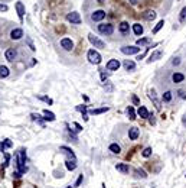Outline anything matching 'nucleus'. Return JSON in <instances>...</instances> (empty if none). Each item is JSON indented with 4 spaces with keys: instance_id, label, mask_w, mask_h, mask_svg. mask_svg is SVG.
Instances as JSON below:
<instances>
[{
    "instance_id": "30",
    "label": "nucleus",
    "mask_w": 186,
    "mask_h": 188,
    "mask_svg": "<svg viewBox=\"0 0 186 188\" xmlns=\"http://www.w3.org/2000/svg\"><path fill=\"white\" fill-rule=\"evenodd\" d=\"M129 29H130V25H129L127 22H121V23H120V31H121L123 33H126Z\"/></svg>"
},
{
    "instance_id": "23",
    "label": "nucleus",
    "mask_w": 186,
    "mask_h": 188,
    "mask_svg": "<svg viewBox=\"0 0 186 188\" xmlns=\"http://www.w3.org/2000/svg\"><path fill=\"white\" fill-rule=\"evenodd\" d=\"M43 116H45V120H49V122H53L55 120V114L49 110H43Z\"/></svg>"
},
{
    "instance_id": "4",
    "label": "nucleus",
    "mask_w": 186,
    "mask_h": 188,
    "mask_svg": "<svg viewBox=\"0 0 186 188\" xmlns=\"http://www.w3.org/2000/svg\"><path fill=\"white\" fill-rule=\"evenodd\" d=\"M88 39H89V42L92 44V45H95L97 48H106V44L101 41V39H98L97 36H94V35H88Z\"/></svg>"
},
{
    "instance_id": "47",
    "label": "nucleus",
    "mask_w": 186,
    "mask_h": 188,
    "mask_svg": "<svg viewBox=\"0 0 186 188\" xmlns=\"http://www.w3.org/2000/svg\"><path fill=\"white\" fill-rule=\"evenodd\" d=\"M20 174H22V172H13V176H16V178H20Z\"/></svg>"
},
{
    "instance_id": "48",
    "label": "nucleus",
    "mask_w": 186,
    "mask_h": 188,
    "mask_svg": "<svg viewBox=\"0 0 186 188\" xmlns=\"http://www.w3.org/2000/svg\"><path fill=\"white\" fill-rule=\"evenodd\" d=\"M133 101H134V103H136V104H139V99H137V97H136V96H133Z\"/></svg>"
},
{
    "instance_id": "29",
    "label": "nucleus",
    "mask_w": 186,
    "mask_h": 188,
    "mask_svg": "<svg viewBox=\"0 0 186 188\" xmlns=\"http://www.w3.org/2000/svg\"><path fill=\"white\" fill-rule=\"evenodd\" d=\"M110 151H111L113 153H120V152H121V148H120L117 143H111V145H110Z\"/></svg>"
},
{
    "instance_id": "44",
    "label": "nucleus",
    "mask_w": 186,
    "mask_h": 188,
    "mask_svg": "<svg viewBox=\"0 0 186 188\" xmlns=\"http://www.w3.org/2000/svg\"><path fill=\"white\" fill-rule=\"evenodd\" d=\"M180 64V58H175L173 59V65H179Z\"/></svg>"
},
{
    "instance_id": "21",
    "label": "nucleus",
    "mask_w": 186,
    "mask_h": 188,
    "mask_svg": "<svg viewBox=\"0 0 186 188\" xmlns=\"http://www.w3.org/2000/svg\"><path fill=\"white\" fill-rule=\"evenodd\" d=\"M61 152H64L65 155H68L69 159H75V155H74V152H72L69 148H66V146H61Z\"/></svg>"
},
{
    "instance_id": "45",
    "label": "nucleus",
    "mask_w": 186,
    "mask_h": 188,
    "mask_svg": "<svg viewBox=\"0 0 186 188\" xmlns=\"http://www.w3.org/2000/svg\"><path fill=\"white\" fill-rule=\"evenodd\" d=\"M106 78H108V74H106V72H101V80H103V81H106Z\"/></svg>"
},
{
    "instance_id": "46",
    "label": "nucleus",
    "mask_w": 186,
    "mask_h": 188,
    "mask_svg": "<svg viewBox=\"0 0 186 188\" xmlns=\"http://www.w3.org/2000/svg\"><path fill=\"white\" fill-rule=\"evenodd\" d=\"M179 94H180V97H182V99H186V94H185V91H182V90H180V91H179Z\"/></svg>"
},
{
    "instance_id": "8",
    "label": "nucleus",
    "mask_w": 186,
    "mask_h": 188,
    "mask_svg": "<svg viewBox=\"0 0 186 188\" xmlns=\"http://www.w3.org/2000/svg\"><path fill=\"white\" fill-rule=\"evenodd\" d=\"M106 18V12L104 10H95L94 13L91 15V19L94 20V22H100V20H103Z\"/></svg>"
},
{
    "instance_id": "1",
    "label": "nucleus",
    "mask_w": 186,
    "mask_h": 188,
    "mask_svg": "<svg viewBox=\"0 0 186 188\" xmlns=\"http://www.w3.org/2000/svg\"><path fill=\"white\" fill-rule=\"evenodd\" d=\"M16 162H18V168H19V172H26L28 168L25 166V162H26V153L25 151H19L18 155H16Z\"/></svg>"
},
{
    "instance_id": "26",
    "label": "nucleus",
    "mask_w": 186,
    "mask_h": 188,
    "mask_svg": "<svg viewBox=\"0 0 186 188\" xmlns=\"http://www.w3.org/2000/svg\"><path fill=\"white\" fill-rule=\"evenodd\" d=\"M133 32H134L136 35H141V33H143V26H141L140 23H134V25H133Z\"/></svg>"
},
{
    "instance_id": "2",
    "label": "nucleus",
    "mask_w": 186,
    "mask_h": 188,
    "mask_svg": "<svg viewBox=\"0 0 186 188\" xmlns=\"http://www.w3.org/2000/svg\"><path fill=\"white\" fill-rule=\"evenodd\" d=\"M87 58H88V61H89L91 64H100V62H101V55H100L95 49H89Z\"/></svg>"
},
{
    "instance_id": "36",
    "label": "nucleus",
    "mask_w": 186,
    "mask_h": 188,
    "mask_svg": "<svg viewBox=\"0 0 186 188\" xmlns=\"http://www.w3.org/2000/svg\"><path fill=\"white\" fill-rule=\"evenodd\" d=\"M12 145H13V143H12V142H10L9 139H6V140H5V142L2 143V151H3L5 148H12Z\"/></svg>"
},
{
    "instance_id": "16",
    "label": "nucleus",
    "mask_w": 186,
    "mask_h": 188,
    "mask_svg": "<svg viewBox=\"0 0 186 188\" xmlns=\"http://www.w3.org/2000/svg\"><path fill=\"white\" fill-rule=\"evenodd\" d=\"M108 110H110V107L106 106V107H101V109H91L88 113H89V114H101V113H106V112H108Z\"/></svg>"
},
{
    "instance_id": "50",
    "label": "nucleus",
    "mask_w": 186,
    "mask_h": 188,
    "mask_svg": "<svg viewBox=\"0 0 186 188\" xmlns=\"http://www.w3.org/2000/svg\"><path fill=\"white\" fill-rule=\"evenodd\" d=\"M101 187H103V188H107V187H106V184H103V185H101Z\"/></svg>"
},
{
    "instance_id": "3",
    "label": "nucleus",
    "mask_w": 186,
    "mask_h": 188,
    "mask_svg": "<svg viewBox=\"0 0 186 188\" xmlns=\"http://www.w3.org/2000/svg\"><path fill=\"white\" fill-rule=\"evenodd\" d=\"M113 31H114V28L110 23H101V25H98V32L103 33V35H111Z\"/></svg>"
},
{
    "instance_id": "20",
    "label": "nucleus",
    "mask_w": 186,
    "mask_h": 188,
    "mask_svg": "<svg viewBox=\"0 0 186 188\" xmlns=\"http://www.w3.org/2000/svg\"><path fill=\"white\" fill-rule=\"evenodd\" d=\"M172 80H173V82H182V81L185 80V75L180 74V72H175V74L172 75Z\"/></svg>"
},
{
    "instance_id": "15",
    "label": "nucleus",
    "mask_w": 186,
    "mask_h": 188,
    "mask_svg": "<svg viewBox=\"0 0 186 188\" xmlns=\"http://www.w3.org/2000/svg\"><path fill=\"white\" fill-rule=\"evenodd\" d=\"M137 114H139L141 119H147V117H149V112H147V109H146L144 106H140V107H139Z\"/></svg>"
},
{
    "instance_id": "13",
    "label": "nucleus",
    "mask_w": 186,
    "mask_h": 188,
    "mask_svg": "<svg viewBox=\"0 0 186 188\" xmlns=\"http://www.w3.org/2000/svg\"><path fill=\"white\" fill-rule=\"evenodd\" d=\"M139 135H140V132H139L137 127H131V129L129 130V138H130L131 140H136V139L139 138Z\"/></svg>"
},
{
    "instance_id": "24",
    "label": "nucleus",
    "mask_w": 186,
    "mask_h": 188,
    "mask_svg": "<svg viewBox=\"0 0 186 188\" xmlns=\"http://www.w3.org/2000/svg\"><path fill=\"white\" fill-rule=\"evenodd\" d=\"M116 169L120 171V172H123V174H127V172H129V166H127L126 163H117V165H116Z\"/></svg>"
},
{
    "instance_id": "11",
    "label": "nucleus",
    "mask_w": 186,
    "mask_h": 188,
    "mask_svg": "<svg viewBox=\"0 0 186 188\" xmlns=\"http://www.w3.org/2000/svg\"><path fill=\"white\" fill-rule=\"evenodd\" d=\"M22 36H23V31L22 29H13L10 32V38L12 39H20Z\"/></svg>"
},
{
    "instance_id": "42",
    "label": "nucleus",
    "mask_w": 186,
    "mask_h": 188,
    "mask_svg": "<svg viewBox=\"0 0 186 188\" xmlns=\"http://www.w3.org/2000/svg\"><path fill=\"white\" fill-rule=\"evenodd\" d=\"M72 125H74V127H75V132H81V130H82V127H81L78 123H72Z\"/></svg>"
},
{
    "instance_id": "14",
    "label": "nucleus",
    "mask_w": 186,
    "mask_h": 188,
    "mask_svg": "<svg viewBox=\"0 0 186 188\" xmlns=\"http://www.w3.org/2000/svg\"><path fill=\"white\" fill-rule=\"evenodd\" d=\"M150 99L154 101L156 109H157V110H160V109H162V106H160V101H159V100H157V97H156V91H154V90H150Z\"/></svg>"
},
{
    "instance_id": "31",
    "label": "nucleus",
    "mask_w": 186,
    "mask_h": 188,
    "mask_svg": "<svg viewBox=\"0 0 186 188\" xmlns=\"http://www.w3.org/2000/svg\"><path fill=\"white\" fill-rule=\"evenodd\" d=\"M150 41H152L150 38H141V39L137 41V46H140V45H149Z\"/></svg>"
},
{
    "instance_id": "32",
    "label": "nucleus",
    "mask_w": 186,
    "mask_h": 188,
    "mask_svg": "<svg viewBox=\"0 0 186 188\" xmlns=\"http://www.w3.org/2000/svg\"><path fill=\"white\" fill-rule=\"evenodd\" d=\"M162 99H163V101L169 103V101L172 100V93H170V91H166V93L163 94V97H162Z\"/></svg>"
},
{
    "instance_id": "40",
    "label": "nucleus",
    "mask_w": 186,
    "mask_h": 188,
    "mask_svg": "<svg viewBox=\"0 0 186 188\" xmlns=\"http://www.w3.org/2000/svg\"><path fill=\"white\" fill-rule=\"evenodd\" d=\"M149 122H150V125H152V126H154V125H156V119H154V116H153V114H149Z\"/></svg>"
},
{
    "instance_id": "37",
    "label": "nucleus",
    "mask_w": 186,
    "mask_h": 188,
    "mask_svg": "<svg viewBox=\"0 0 186 188\" xmlns=\"http://www.w3.org/2000/svg\"><path fill=\"white\" fill-rule=\"evenodd\" d=\"M30 117H32L33 120H38V122H39V123L43 126V122L41 120V116H39V114H36V113H32V114H30Z\"/></svg>"
},
{
    "instance_id": "10",
    "label": "nucleus",
    "mask_w": 186,
    "mask_h": 188,
    "mask_svg": "<svg viewBox=\"0 0 186 188\" xmlns=\"http://www.w3.org/2000/svg\"><path fill=\"white\" fill-rule=\"evenodd\" d=\"M16 10H18L19 19L22 20L23 16H25V7H23V3H22V2H18V3H16Z\"/></svg>"
},
{
    "instance_id": "17",
    "label": "nucleus",
    "mask_w": 186,
    "mask_h": 188,
    "mask_svg": "<svg viewBox=\"0 0 186 188\" xmlns=\"http://www.w3.org/2000/svg\"><path fill=\"white\" fill-rule=\"evenodd\" d=\"M5 57H6L7 61H15V58H16V51H15V49H7L6 54H5Z\"/></svg>"
},
{
    "instance_id": "25",
    "label": "nucleus",
    "mask_w": 186,
    "mask_h": 188,
    "mask_svg": "<svg viewBox=\"0 0 186 188\" xmlns=\"http://www.w3.org/2000/svg\"><path fill=\"white\" fill-rule=\"evenodd\" d=\"M9 75V68L5 65H0V78H6Z\"/></svg>"
},
{
    "instance_id": "34",
    "label": "nucleus",
    "mask_w": 186,
    "mask_h": 188,
    "mask_svg": "<svg viewBox=\"0 0 186 188\" xmlns=\"http://www.w3.org/2000/svg\"><path fill=\"white\" fill-rule=\"evenodd\" d=\"M179 20H180V22H185V20H186V7L182 9V12H180V15H179Z\"/></svg>"
},
{
    "instance_id": "22",
    "label": "nucleus",
    "mask_w": 186,
    "mask_h": 188,
    "mask_svg": "<svg viewBox=\"0 0 186 188\" xmlns=\"http://www.w3.org/2000/svg\"><path fill=\"white\" fill-rule=\"evenodd\" d=\"M134 176L136 178H147V174H146V171H143V169H140V168H137L136 171H134Z\"/></svg>"
},
{
    "instance_id": "5",
    "label": "nucleus",
    "mask_w": 186,
    "mask_h": 188,
    "mask_svg": "<svg viewBox=\"0 0 186 188\" xmlns=\"http://www.w3.org/2000/svg\"><path fill=\"white\" fill-rule=\"evenodd\" d=\"M140 48L139 46H123L121 48V52L124 55H134V54H139Z\"/></svg>"
},
{
    "instance_id": "43",
    "label": "nucleus",
    "mask_w": 186,
    "mask_h": 188,
    "mask_svg": "<svg viewBox=\"0 0 186 188\" xmlns=\"http://www.w3.org/2000/svg\"><path fill=\"white\" fill-rule=\"evenodd\" d=\"M0 12H7V6L6 5H0Z\"/></svg>"
},
{
    "instance_id": "12",
    "label": "nucleus",
    "mask_w": 186,
    "mask_h": 188,
    "mask_svg": "<svg viewBox=\"0 0 186 188\" xmlns=\"http://www.w3.org/2000/svg\"><path fill=\"white\" fill-rule=\"evenodd\" d=\"M162 55H163V52L159 49V51H154L150 57H149V62H153V61H157V59H160L162 58Z\"/></svg>"
},
{
    "instance_id": "38",
    "label": "nucleus",
    "mask_w": 186,
    "mask_h": 188,
    "mask_svg": "<svg viewBox=\"0 0 186 188\" xmlns=\"http://www.w3.org/2000/svg\"><path fill=\"white\" fill-rule=\"evenodd\" d=\"M144 158H149L150 155H152V148H146L144 151H143V153H141Z\"/></svg>"
},
{
    "instance_id": "28",
    "label": "nucleus",
    "mask_w": 186,
    "mask_h": 188,
    "mask_svg": "<svg viewBox=\"0 0 186 188\" xmlns=\"http://www.w3.org/2000/svg\"><path fill=\"white\" fill-rule=\"evenodd\" d=\"M127 116H129L130 120H134V119H136V112H134V109H133L131 106L127 107Z\"/></svg>"
},
{
    "instance_id": "35",
    "label": "nucleus",
    "mask_w": 186,
    "mask_h": 188,
    "mask_svg": "<svg viewBox=\"0 0 186 188\" xmlns=\"http://www.w3.org/2000/svg\"><path fill=\"white\" fill-rule=\"evenodd\" d=\"M38 99H39V100H43V101L48 103V104H52V103H53L52 99H49V97H46V96H38Z\"/></svg>"
},
{
    "instance_id": "51",
    "label": "nucleus",
    "mask_w": 186,
    "mask_h": 188,
    "mask_svg": "<svg viewBox=\"0 0 186 188\" xmlns=\"http://www.w3.org/2000/svg\"><path fill=\"white\" fill-rule=\"evenodd\" d=\"M98 2H100V3H103V2H104V0H98Z\"/></svg>"
},
{
    "instance_id": "6",
    "label": "nucleus",
    "mask_w": 186,
    "mask_h": 188,
    "mask_svg": "<svg viewBox=\"0 0 186 188\" xmlns=\"http://www.w3.org/2000/svg\"><path fill=\"white\" fill-rule=\"evenodd\" d=\"M66 20L71 22V23H75V25H79V23H81V18H79V15L75 13V12L68 13V15H66Z\"/></svg>"
},
{
    "instance_id": "7",
    "label": "nucleus",
    "mask_w": 186,
    "mask_h": 188,
    "mask_svg": "<svg viewBox=\"0 0 186 188\" xmlns=\"http://www.w3.org/2000/svg\"><path fill=\"white\" fill-rule=\"evenodd\" d=\"M61 46L65 51H72L74 49V42L69 38H64V39H61Z\"/></svg>"
},
{
    "instance_id": "52",
    "label": "nucleus",
    "mask_w": 186,
    "mask_h": 188,
    "mask_svg": "<svg viewBox=\"0 0 186 188\" xmlns=\"http://www.w3.org/2000/svg\"><path fill=\"white\" fill-rule=\"evenodd\" d=\"M66 188H72V187H66Z\"/></svg>"
},
{
    "instance_id": "41",
    "label": "nucleus",
    "mask_w": 186,
    "mask_h": 188,
    "mask_svg": "<svg viewBox=\"0 0 186 188\" xmlns=\"http://www.w3.org/2000/svg\"><path fill=\"white\" fill-rule=\"evenodd\" d=\"M82 179H84V175H79V176H78V179H76V182H75V185H74V187H79V185H81V182H82Z\"/></svg>"
},
{
    "instance_id": "49",
    "label": "nucleus",
    "mask_w": 186,
    "mask_h": 188,
    "mask_svg": "<svg viewBox=\"0 0 186 188\" xmlns=\"http://www.w3.org/2000/svg\"><path fill=\"white\" fill-rule=\"evenodd\" d=\"M130 3H137V0H129Z\"/></svg>"
},
{
    "instance_id": "39",
    "label": "nucleus",
    "mask_w": 186,
    "mask_h": 188,
    "mask_svg": "<svg viewBox=\"0 0 186 188\" xmlns=\"http://www.w3.org/2000/svg\"><path fill=\"white\" fill-rule=\"evenodd\" d=\"M104 88H106L107 91H113V90H114V87H113L110 82H104Z\"/></svg>"
},
{
    "instance_id": "27",
    "label": "nucleus",
    "mask_w": 186,
    "mask_h": 188,
    "mask_svg": "<svg viewBox=\"0 0 186 188\" xmlns=\"http://www.w3.org/2000/svg\"><path fill=\"white\" fill-rule=\"evenodd\" d=\"M124 67H126V69H127V71H133V69L136 68V64H134V61L127 59V61L124 62Z\"/></svg>"
},
{
    "instance_id": "19",
    "label": "nucleus",
    "mask_w": 186,
    "mask_h": 188,
    "mask_svg": "<svg viewBox=\"0 0 186 188\" xmlns=\"http://www.w3.org/2000/svg\"><path fill=\"white\" fill-rule=\"evenodd\" d=\"M143 16H144V19H147V20H153V19L156 18V12H154V10H146V12L143 13Z\"/></svg>"
},
{
    "instance_id": "53",
    "label": "nucleus",
    "mask_w": 186,
    "mask_h": 188,
    "mask_svg": "<svg viewBox=\"0 0 186 188\" xmlns=\"http://www.w3.org/2000/svg\"><path fill=\"white\" fill-rule=\"evenodd\" d=\"M0 149H2V145H0Z\"/></svg>"
},
{
    "instance_id": "18",
    "label": "nucleus",
    "mask_w": 186,
    "mask_h": 188,
    "mask_svg": "<svg viewBox=\"0 0 186 188\" xmlns=\"http://www.w3.org/2000/svg\"><path fill=\"white\" fill-rule=\"evenodd\" d=\"M65 165H66V169H69V171H74V169L76 168V159H66Z\"/></svg>"
},
{
    "instance_id": "33",
    "label": "nucleus",
    "mask_w": 186,
    "mask_h": 188,
    "mask_svg": "<svg viewBox=\"0 0 186 188\" xmlns=\"http://www.w3.org/2000/svg\"><path fill=\"white\" fill-rule=\"evenodd\" d=\"M163 25H164V20H160V22H159V23H157V25L153 28V33H157V32H159V31L163 28Z\"/></svg>"
},
{
    "instance_id": "9",
    "label": "nucleus",
    "mask_w": 186,
    "mask_h": 188,
    "mask_svg": "<svg viewBox=\"0 0 186 188\" xmlns=\"http://www.w3.org/2000/svg\"><path fill=\"white\" fill-rule=\"evenodd\" d=\"M120 68V62H118V59H110L108 62H107V69H110V71H116V69H118Z\"/></svg>"
}]
</instances>
